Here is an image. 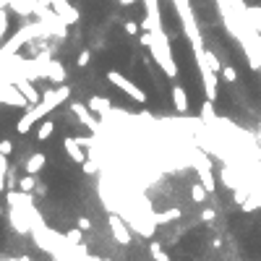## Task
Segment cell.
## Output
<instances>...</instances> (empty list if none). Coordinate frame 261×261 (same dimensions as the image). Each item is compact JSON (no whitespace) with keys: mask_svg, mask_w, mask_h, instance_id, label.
<instances>
[{"mask_svg":"<svg viewBox=\"0 0 261 261\" xmlns=\"http://www.w3.org/2000/svg\"><path fill=\"white\" fill-rule=\"evenodd\" d=\"M256 136H258V141H261V118H258V131H256Z\"/></svg>","mask_w":261,"mask_h":261,"instance_id":"33","label":"cell"},{"mask_svg":"<svg viewBox=\"0 0 261 261\" xmlns=\"http://www.w3.org/2000/svg\"><path fill=\"white\" fill-rule=\"evenodd\" d=\"M173 107H175L178 115H186L188 113V94H186V89H183L180 84L173 86Z\"/></svg>","mask_w":261,"mask_h":261,"instance_id":"14","label":"cell"},{"mask_svg":"<svg viewBox=\"0 0 261 261\" xmlns=\"http://www.w3.org/2000/svg\"><path fill=\"white\" fill-rule=\"evenodd\" d=\"M6 26H8V16H6V8H0V42H3Z\"/></svg>","mask_w":261,"mask_h":261,"instance_id":"27","label":"cell"},{"mask_svg":"<svg viewBox=\"0 0 261 261\" xmlns=\"http://www.w3.org/2000/svg\"><path fill=\"white\" fill-rule=\"evenodd\" d=\"M44 79H50L53 84H66V68L60 60H47V66H44Z\"/></svg>","mask_w":261,"mask_h":261,"instance_id":"11","label":"cell"},{"mask_svg":"<svg viewBox=\"0 0 261 261\" xmlns=\"http://www.w3.org/2000/svg\"><path fill=\"white\" fill-rule=\"evenodd\" d=\"M120 3H123V6H131V3H136V0H120Z\"/></svg>","mask_w":261,"mask_h":261,"instance_id":"34","label":"cell"},{"mask_svg":"<svg viewBox=\"0 0 261 261\" xmlns=\"http://www.w3.org/2000/svg\"><path fill=\"white\" fill-rule=\"evenodd\" d=\"M71 113L79 118L84 126L89 128V131H94V133H102V123L91 115V110H89V105H84V102H71Z\"/></svg>","mask_w":261,"mask_h":261,"instance_id":"8","label":"cell"},{"mask_svg":"<svg viewBox=\"0 0 261 261\" xmlns=\"http://www.w3.org/2000/svg\"><path fill=\"white\" fill-rule=\"evenodd\" d=\"M107 222H110V233H113V238H115L120 245H128V243H131V230H128L126 222L118 217V214H110V217H107Z\"/></svg>","mask_w":261,"mask_h":261,"instance_id":"10","label":"cell"},{"mask_svg":"<svg viewBox=\"0 0 261 261\" xmlns=\"http://www.w3.org/2000/svg\"><path fill=\"white\" fill-rule=\"evenodd\" d=\"M222 79H225L227 84H235V81H238L235 68H233V66H222Z\"/></svg>","mask_w":261,"mask_h":261,"instance_id":"24","label":"cell"},{"mask_svg":"<svg viewBox=\"0 0 261 261\" xmlns=\"http://www.w3.org/2000/svg\"><path fill=\"white\" fill-rule=\"evenodd\" d=\"M173 6L180 16V24H183V32L191 39V47H193V55L196 58H204L206 47H204V37L198 32V24H196V16H193V8H191V0H173Z\"/></svg>","mask_w":261,"mask_h":261,"instance_id":"2","label":"cell"},{"mask_svg":"<svg viewBox=\"0 0 261 261\" xmlns=\"http://www.w3.org/2000/svg\"><path fill=\"white\" fill-rule=\"evenodd\" d=\"M245 24H248L256 34H261V8L258 6H245Z\"/></svg>","mask_w":261,"mask_h":261,"instance_id":"15","label":"cell"},{"mask_svg":"<svg viewBox=\"0 0 261 261\" xmlns=\"http://www.w3.org/2000/svg\"><path fill=\"white\" fill-rule=\"evenodd\" d=\"M0 212H3V209H0Z\"/></svg>","mask_w":261,"mask_h":261,"instance_id":"35","label":"cell"},{"mask_svg":"<svg viewBox=\"0 0 261 261\" xmlns=\"http://www.w3.org/2000/svg\"><path fill=\"white\" fill-rule=\"evenodd\" d=\"M42 34H47V29H44V24H42V21H34V24H29V26L19 29V32L13 34L8 42L0 44V63H3V60H8L11 55H16L21 44L32 42L34 37H42Z\"/></svg>","mask_w":261,"mask_h":261,"instance_id":"4","label":"cell"},{"mask_svg":"<svg viewBox=\"0 0 261 261\" xmlns=\"http://www.w3.org/2000/svg\"><path fill=\"white\" fill-rule=\"evenodd\" d=\"M191 201L193 204H204L206 201V188L201 186V183H193L191 186Z\"/></svg>","mask_w":261,"mask_h":261,"instance_id":"20","label":"cell"},{"mask_svg":"<svg viewBox=\"0 0 261 261\" xmlns=\"http://www.w3.org/2000/svg\"><path fill=\"white\" fill-rule=\"evenodd\" d=\"M11 151H13V141L11 139H6V141H0V154H11Z\"/></svg>","mask_w":261,"mask_h":261,"instance_id":"29","label":"cell"},{"mask_svg":"<svg viewBox=\"0 0 261 261\" xmlns=\"http://www.w3.org/2000/svg\"><path fill=\"white\" fill-rule=\"evenodd\" d=\"M149 256H151V261H170V256L165 253V248H162V243H151L149 245Z\"/></svg>","mask_w":261,"mask_h":261,"instance_id":"19","label":"cell"},{"mask_svg":"<svg viewBox=\"0 0 261 261\" xmlns=\"http://www.w3.org/2000/svg\"><path fill=\"white\" fill-rule=\"evenodd\" d=\"M44 165H47V157H44L42 151H34V154L26 160V173H29V175H37Z\"/></svg>","mask_w":261,"mask_h":261,"instance_id":"16","label":"cell"},{"mask_svg":"<svg viewBox=\"0 0 261 261\" xmlns=\"http://www.w3.org/2000/svg\"><path fill=\"white\" fill-rule=\"evenodd\" d=\"M201 217H204L206 222H212V220H214V209H204V214H201Z\"/></svg>","mask_w":261,"mask_h":261,"instance_id":"31","label":"cell"},{"mask_svg":"<svg viewBox=\"0 0 261 261\" xmlns=\"http://www.w3.org/2000/svg\"><path fill=\"white\" fill-rule=\"evenodd\" d=\"M50 8H53V11L58 13V16H60V19H63V21L68 24V26L81 21V13L76 11V8L68 3V0H53V3H50Z\"/></svg>","mask_w":261,"mask_h":261,"instance_id":"9","label":"cell"},{"mask_svg":"<svg viewBox=\"0 0 261 261\" xmlns=\"http://www.w3.org/2000/svg\"><path fill=\"white\" fill-rule=\"evenodd\" d=\"M149 50H151V58L157 60V66L165 71L167 79H175L178 76V66L173 60V50H170V37L162 32H151V42H149Z\"/></svg>","mask_w":261,"mask_h":261,"instance_id":"3","label":"cell"},{"mask_svg":"<svg viewBox=\"0 0 261 261\" xmlns=\"http://www.w3.org/2000/svg\"><path fill=\"white\" fill-rule=\"evenodd\" d=\"M107 81H110L113 86H118L120 91H126V94H128L131 99H136L139 105H146V91H144L141 86H136L131 79H126L120 71H107Z\"/></svg>","mask_w":261,"mask_h":261,"instance_id":"5","label":"cell"},{"mask_svg":"<svg viewBox=\"0 0 261 261\" xmlns=\"http://www.w3.org/2000/svg\"><path fill=\"white\" fill-rule=\"evenodd\" d=\"M89 60H91V53H89V50H81L79 60H76V66H79V68H86V66H89Z\"/></svg>","mask_w":261,"mask_h":261,"instance_id":"26","label":"cell"},{"mask_svg":"<svg viewBox=\"0 0 261 261\" xmlns=\"http://www.w3.org/2000/svg\"><path fill=\"white\" fill-rule=\"evenodd\" d=\"M204 60H206V66H209L212 71H217V73L222 71V66H220V60H217V55H214V53L206 50V53H204Z\"/></svg>","mask_w":261,"mask_h":261,"instance_id":"23","label":"cell"},{"mask_svg":"<svg viewBox=\"0 0 261 261\" xmlns=\"http://www.w3.org/2000/svg\"><path fill=\"white\" fill-rule=\"evenodd\" d=\"M258 8H261V6H258Z\"/></svg>","mask_w":261,"mask_h":261,"instance_id":"36","label":"cell"},{"mask_svg":"<svg viewBox=\"0 0 261 261\" xmlns=\"http://www.w3.org/2000/svg\"><path fill=\"white\" fill-rule=\"evenodd\" d=\"M196 63H198V76H201V84H204V94H206V99L209 102H214L217 99V94H220V73L217 71H212L209 66H206V60L204 58H196Z\"/></svg>","mask_w":261,"mask_h":261,"instance_id":"6","label":"cell"},{"mask_svg":"<svg viewBox=\"0 0 261 261\" xmlns=\"http://www.w3.org/2000/svg\"><path fill=\"white\" fill-rule=\"evenodd\" d=\"M79 227H81V230H89V227H91V222H89L86 217H81V220H79Z\"/></svg>","mask_w":261,"mask_h":261,"instance_id":"32","label":"cell"},{"mask_svg":"<svg viewBox=\"0 0 261 261\" xmlns=\"http://www.w3.org/2000/svg\"><path fill=\"white\" fill-rule=\"evenodd\" d=\"M34 188H37L34 175H26V178H21V180H19V191H21V193H32Z\"/></svg>","mask_w":261,"mask_h":261,"instance_id":"21","label":"cell"},{"mask_svg":"<svg viewBox=\"0 0 261 261\" xmlns=\"http://www.w3.org/2000/svg\"><path fill=\"white\" fill-rule=\"evenodd\" d=\"M86 105H89V110H91V113H99L102 118H110V115H113V102L107 99V97H97V94H94Z\"/></svg>","mask_w":261,"mask_h":261,"instance_id":"13","label":"cell"},{"mask_svg":"<svg viewBox=\"0 0 261 261\" xmlns=\"http://www.w3.org/2000/svg\"><path fill=\"white\" fill-rule=\"evenodd\" d=\"M63 149H66V154L76 162V165H81L86 162V154H84V149H81V141L79 139H73V136H68V139L63 141Z\"/></svg>","mask_w":261,"mask_h":261,"instance_id":"12","label":"cell"},{"mask_svg":"<svg viewBox=\"0 0 261 261\" xmlns=\"http://www.w3.org/2000/svg\"><path fill=\"white\" fill-rule=\"evenodd\" d=\"M123 29H126V34L136 37V34H139V21H126V24H123Z\"/></svg>","mask_w":261,"mask_h":261,"instance_id":"25","label":"cell"},{"mask_svg":"<svg viewBox=\"0 0 261 261\" xmlns=\"http://www.w3.org/2000/svg\"><path fill=\"white\" fill-rule=\"evenodd\" d=\"M68 97H71V89H68L66 84H58L55 89H47V91L42 94V99H39L37 105L29 107V110L24 113V118L16 123V131H19V133H29V128H32L34 123L44 120V115L53 113L58 105H63Z\"/></svg>","mask_w":261,"mask_h":261,"instance_id":"1","label":"cell"},{"mask_svg":"<svg viewBox=\"0 0 261 261\" xmlns=\"http://www.w3.org/2000/svg\"><path fill=\"white\" fill-rule=\"evenodd\" d=\"M180 209H170V212H157V214H149V220L151 222H157V225H167V222H173V220H180Z\"/></svg>","mask_w":261,"mask_h":261,"instance_id":"17","label":"cell"},{"mask_svg":"<svg viewBox=\"0 0 261 261\" xmlns=\"http://www.w3.org/2000/svg\"><path fill=\"white\" fill-rule=\"evenodd\" d=\"M53 133H55V123H53V120H42V123H39V131H37V139H39V141H47Z\"/></svg>","mask_w":261,"mask_h":261,"instance_id":"18","label":"cell"},{"mask_svg":"<svg viewBox=\"0 0 261 261\" xmlns=\"http://www.w3.org/2000/svg\"><path fill=\"white\" fill-rule=\"evenodd\" d=\"M81 167H84V173H86V175H94V173H97V162H94V160L81 162Z\"/></svg>","mask_w":261,"mask_h":261,"instance_id":"28","label":"cell"},{"mask_svg":"<svg viewBox=\"0 0 261 261\" xmlns=\"http://www.w3.org/2000/svg\"><path fill=\"white\" fill-rule=\"evenodd\" d=\"M193 167L198 173V183L206 188V193H212L217 188V180H214V173H212V162L206 157V151H196V160H193Z\"/></svg>","mask_w":261,"mask_h":261,"instance_id":"7","label":"cell"},{"mask_svg":"<svg viewBox=\"0 0 261 261\" xmlns=\"http://www.w3.org/2000/svg\"><path fill=\"white\" fill-rule=\"evenodd\" d=\"M149 42H151V32H144L139 37V44H144V47H149Z\"/></svg>","mask_w":261,"mask_h":261,"instance_id":"30","label":"cell"},{"mask_svg":"<svg viewBox=\"0 0 261 261\" xmlns=\"http://www.w3.org/2000/svg\"><path fill=\"white\" fill-rule=\"evenodd\" d=\"M81 233H84L81 227H73V230H68V233H66L63 238H66V243H68V245H79V243H81Z\"/></svg>","mask_w":261,"mask_h":261,"instance_id":"22","label":"cell"}]
</instances>
